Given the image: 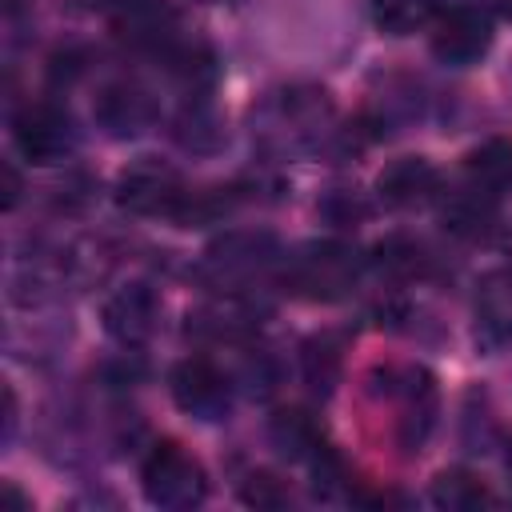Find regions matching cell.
<instances>
[{
	"label": "cell",
	"mask_w": 512,
	"mask_h": 512,
	"mask_svg": "<svg viewBox=\"0 0 512 512\" xmlns=\"http://www.w3.org/2000/svg\"><path fill=\"white\" fill-rule=\"evenodd\" d=\"M100 120L112 132H136L148 120V100L136 88H108L100 96Z\"/></svg>",
	"instance_id": "obj_14"
},
{
	"label": "cell",
	"mask_w": 512,
	"mask_h": 512,
	"mask_svg": "<svg viewBox=\"0 0 512 512\" xmlns=\"http://www.w3.org/2000/svg\"><path fill=\"white\" fill-rule=\"evenodd\" d=\"M140 484H144L148 504H156V508H196L208 492L204 464L172 440H164L148 452V460L140 468Z\"/></svg>",
	"instance_id": "obj_1"
},
{
	"label": "cell",
	"mask_w": 512,
	"mask_h": 512,
	"mask_svg": "<svg viewBox=\"0 0 512 512\" xmlns=\"http://www.w3.org/2000/svg\"><path fill=\"white\" fill-rule=\"evenodd\" d=\"M432 504L436 508H456V512H468V508H480V504H496V496L488 492V484L464 468H448L432 480Z\"/></svg>",
	"instance_id": "obj_11"
},
{
	"label": "cell",
	"mask_w": 512,
	"mask_h": 512,
	"mask_svg": "<svg viewBox=\"0 0 512 512\" xmlns=\"http://www.w3.org/2000/svg\"><path fill=\"white\" fill-rule=\"evenodd\" d=\"M244 500H248V504H260V508H276V504L288 500V492L276 484V476L260 472V476H248V484H244Z\"/></svg>",
	"instance_id": "obj_15"
},
{
	"label": "cell",
	"mask_w": 512,
	"mask_h": 512,
	"mask_svg": "<svg viewBox=\"0 0 512 512\" xmlns=\"http://www.w3.org/2000/svg\"><path fill=\"white\" fill-rule=\"evenodd\" d=\"M440 0H372V20L388 36H412L416 28L432 24Z\"/></svg>",
	"instance_id": "obj_12"
},
{
	"label": "cell",
	"mask_w": 512,
	"mask_h": 512,
	"mask_svg": "<svg viewBox=\"0 0 512 512\" xmlns=\"http://www.w3.org/2000/svg\"><path fill=\"white\" fill-rule=\"evenodd\" d=\"M492 48V16L480 4H452L432 20V56L440 64L464 68Z\"/></svg>",
	"instance_id": "obj_3"
},
{
	"label": "cell",
	"mask_w": 512,
	"mask_h": 512,
	"mask_svg": "<svg viewBox=\"0 0 512 512\" xmlns=\"http://www.w3.org/2000/svg\"><path fill=\"white\" fill-rule=\"evenodd\" d=\"M464 168H468V180L476 188L500 196L512 188V144L508 140H484L480 148L468 152Z\"/></svg>",
	"instance_id": "obj_10"
},
{
	"label": "cell",
	"mask_w": 512,
	"mask_h": 512,
	"mask_svg": "<svg viewBox=\"0 0 512 512\" xmlns=\"http://www.w3.org/2000/svg\"><path fill=\"white\" fill-rule=\"evenodd\" d=\"M184 200H188L184 180L160 160H140L124 168L116 180V204L136 216H180Z\"/></svg>",
	"instance_id": "obj_4"
},
{
	"label": "cell",
	"mask_w": 512,
	"mask_h": 512,
	"mask_svg": "<svg viewBox=\"0 0 512 512\" xmlns=\"http://www.w3.org/2000/svg\"><path fill=\"white\" fill-rule=\"evenodd\" d=\"M360 276V260L340 240H320L296 252L288 268V284L308 300H340Z\"/></svg>",
	"instance_id": "obj_2"
},
{
	"label": "cell",
	"mask_w": 512,
	"mask_h": 512,
	"mask_svg": "<svg viewBox=\"0 0 512 512\" xmlns=\"http://www.w3.org/2000/svg\"><path fill=\"white\" fill-rule=\"evenodd\" d=\"M4 180H8V192H4V208H16V196H20V176L12 164H4Z\"/></svg>",
	"instance_id": "obj_16"
},
{
	"label": "cell",
	"mask_w": 512,
	"mask_h": 512,
	"mask_svg": "<svg viewBox=\"0 0 512 512\" xmlns=\"http://www.w3.org/2000/svg\"><path fill=\"white\" fill-rule=\"evenodd\" d=\"M156 292L148 284H124L108 304H104V328L120 344H144L156 328Z\"/></svg>",
	"instance_id": "obj_7"
},
{
	"label": "cell",
	"mask_w": 512,
	"mask_h": 512,
	"mask_svg": "<svg viewBox=\"0 0 512 512\" xmlns=\"http://www.w3.org/2000/svg\"><path fill=\"white\" fill-rule=\"evenodd\" d=\"M440 220H444L448 232H456V236H464V240H476V236H484V232L492 228V220H496V196L484 192V188H476V184H468L464 192H456V196L440 208Z\"/></svg>",
	"instance_id": "obj_9"
},
{
	"label": "cell",
	"mask_w": 512,
	"mask_h": 512,
	"mask_svg": "<svg viewBox=\"0 0 512 512\" xmlns=\"http://www.w3.org/2000/svg\"><path fill=\"white\" fill-rule=\"evenodd\" d=\"M272 440L280 444L284 456H296V460L324 452L320 448V424L300 408H284V412L272 416Z\"/></svg>",
	"instance_id": "obj_13"
},
{
	"label": "cell",
	"mask_w": 512,
	"mask_h": 512,
	"mask_svg": "<svg viewBox=\"0 0 512 512\" xmlns=\"http://www.w3.org/2000/svg\"><path fill=\"white\" fill-rule=\"evenodd\" d=\"M12 140H16L24 160L52 164V160L64 156V148L72 140V128H68V116L52 104H24L12 116Z\"/></svg>",
	"instance_id": "obj_5"
},
{
	"label": "cell",
	"mask_w": 512,
	"mask_h": 512,
	"mask_svg": "<svg viewBox=\"0 0 512 512\" xmlns=\"http://www.w3.org/2000/svg\"><path fill=\"white\" fill-rule=\"evenodd\" d=\"M488 8H496V12H504V16H512V0H484Z\"/></svg>",
	"instance_id": "obj_17"
},
{
	"label": "cell",
	"mask_w": 512,
	"mask_h": 512,
	"mask_svg": "<svg viewBox=\"0 0 512 512\" xmlns=\"http://www.w3.org/2000/svg\"><path fill=\"white\" fill-rule=\"evenodd\" d=\"M172 400L196 420H220L228 412V380L208 360H184L172 368Z\"/></svg>",
	"instance_id": "obj_6"
},
{
	"label": "cell",
	"mask_w": 512,
	"mask_h": 512,
	"mask_svg": "<svg viewBox=\"0 0 512 512\" xmlns=\"http://www.w3.org/2000/svg\"><path fill=\"white\" fill-rule=\"evenodd\" d=\"M504 252H512V228L504 232Z\"/></svg>",
	"instance_id": "obj_18"
},
{
	"label": "cell",
	"mask_w": 512,
	"mask_h": 512,
	"mask_svg": "<svg viewBox=\"0 0 512 512\" xmlns=\"http://www.w3.org/2000/svg\"><path fill=\"white\" fill-rule=\"evenodd\" d=\"M436 184H440V176L424 156H400V160L384 164V172L376 176V192L392 208H416V204L432 200Z\"/></svg>",
	"instance_id": "obj_8"
}]
</instances>
